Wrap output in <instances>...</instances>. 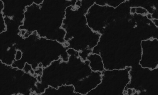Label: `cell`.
<instances>
[{"instance_id":"1","label":"cell","mask_w":158,"mask_h":95,"mask_svg":"<svg viewBox=\"0 0 158 95\" xmlns=\"http://www.w3.org/2000/svg\"><path fill=\"white\" fill-rule=\"evenodd\" d=\"M4 4L2 1H0V34L5 32L6 30V27L5 24V18L2 13L4 8Z\"/></svg>"},{"instance_id":"2","label":"cell","mask_w":158,"mask_h":95,"mask_svg":"<svg viewBox=\"0 0 158 95\" xmlns=\"http://www.w3.org/2000/svg\"><path fill=\"white\" fill-rule=\"evenodd\" d=\"M22 53L20 50H17L16 53L15 54V61H19L22 59Z\"/></svg>"}]
</instances>
